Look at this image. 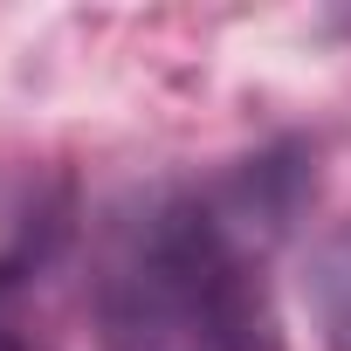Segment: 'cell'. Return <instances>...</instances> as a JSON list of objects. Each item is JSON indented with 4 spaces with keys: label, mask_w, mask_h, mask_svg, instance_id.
<instances>
[{
    "label": "cell",
    "mask_w": 351,
    "mask_h": 351,
    "mask_svg": "<svg viewBox=\"0 0 351 351\" xmlns=\"http://www.w3.org/2000/svg\"><path fill=\"white\" fill-rule=\"evenodd\" d=\"M104 351H282L241 214L165 200L117 234L97 276Z\"/></svg>",
    "instance_id": "obj_1"
},
{
    "label": "cell",
    "mask_w": 351,
    "mask_h": 351,
    "mask_svg": "<svg viewBox=\"0 0 351 351\" xmlns=\"http://www.w3.org/2000/svg\"><path fill=\"white\" fill-rule=\"evenodd\" d=\"M310 296H317V324L337 351H351V228H337L310 269Z\"/></svg>",
    "instance_id": "obj_2"
},
{
    "label": "cell",
    "mask_w": 351,
    "mask_h": 351,
    "mask_svg": "<svg viewBox=\"0 0 351 351\" xmlns=\"http://www.w3.org/2000/svg\"><path fill=\"white\" fill-rule=\"evenodd\" d=\"M0 351H42V344H28V337H14V330H0Z\"/></svg>",
    "instance_id": "obj_3"
}]
</instances>
